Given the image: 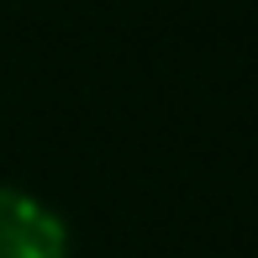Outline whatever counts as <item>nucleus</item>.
<instances>
[{"label":"nucleus","instance_id":"obj_1","mask_svg":"<svg viewBox=\"0 0 258 258\" xmlns=\"http://www.w3.org/2000/svg\"><path fill=\"white\" fill-rule=\"evenodd\" d=\"M69 221L32 190L0 184V258H69Z\"/></svg>","mask_w":258,"mask_h":258}]
</instances>
